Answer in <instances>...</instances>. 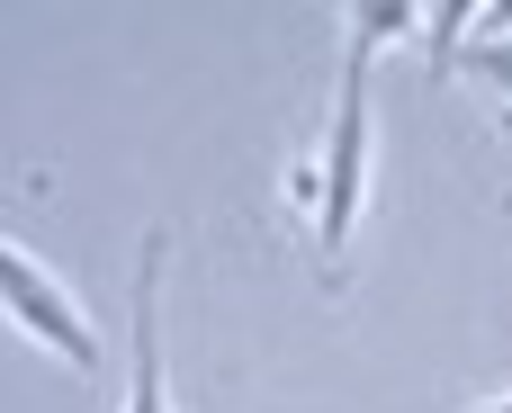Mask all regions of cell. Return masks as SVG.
<instances>
[{
	"label": "cell",
	"mask_w": 512,
	"mask_h": 413,
	"mask_svg": "<svg viewBox=\"0 0 512 413\" xmlns=\"http://www.w3.org/2000/svg\"><path fill=\"white\" fill-rule=\"evenodd\" d=\"M405 27H423V9H405V0H360L351 9V45H342V72H333V117H324V153L315 162H297V198L315 207V252H324V270H342V252H351V225H360V198H369V54L387 45V36H405Z\"/></svg>",
	"instance_id": "obj_1"
},
{
	"label": "cell",
	"mask_w": 512,
	"mask_h": 413,
	"mask_svg": "<svg viewBox=\"0 0 512 413\" xmlns=\"http://www.w3.org/2000/svg\"><path fill=\"white\" fill-rule=\"evenodd\" d=\"M0 315L27 333V342H45L63 369H81V378H99V333H90V315L18 252V243H0Z\"/></svg>",
	"instance_id": "obj_2"
},
{
	"label": "cell",
	"mask_w": 512,
	"mask_h": 413,
	"mask_svg": "<svg viewBox=\"0 0 512 413\" xmlns=\"http://www.w3.org/2000/svg\"><path fill=\"white\" fill-rule=\"evenodd\" d=\"M126 413H171L162 396V234L144 243V270H135V387Z\"/></svg>",
	"instance_id": "obj_3"
},
{
	"label": "cell",
	"mask_w": 512,
	"mask_h": 413,
	"mask_svg": "<svg viewBox=\"0 0 512 413\" xmlns=\"http://www.w3.org/2000/svg\"><path fill=\"white\" fill-rule=\"evenodd\" d=\"M450 63H459V72H477V81H495V90L512 99V36H477V45H459Z\"/></svg>",
	"instance_id": "obj_4"
},
{
	"label": "cell",
	"mask_w": 512,
	"mask_h": 413,
	"mask_svg": "<svg viewBox=\"0 0 512 413\" xmlns=\"http://www.w3.org/2000/svg\"><path fill=\"white\" fill-rule=\"evenodd\" d=\"M477 413H512V405H477Z\"/></svg>",
	"instance_id": "obj_5"
}]
</instances>
